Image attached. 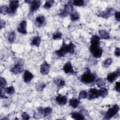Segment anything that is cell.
<instances>
[{
  "instance_id": "38",
  "label": "cell",
  "mask_w": 120,
  "mask_h": 120,
  "mask_svg": "<svg viewBox=\"0 0 120 120\" xmlns=\"http://www.w3.org/2000/svg\"><path fill=\"white\" fill-rule=\"evenodd\" d=\"M114 88L116 91H117L118 93H120V83L119 82H115Z\"/></svg>"
},
{
  "instance_id": "14",
  "label": "cell",
  "mask_w": 120,
  "mask_h": 120,
  "mask_svg": "<svg viewBox=\"0 0 120 120\" xmlns=\"http://www.w3.org/2000/svg\"><path fill=\"white\" fill-rule=\"evenodd\" d=\"M23 70L22 65L20 63L15 64L11 69V72L14 74H20Z\"/></svg>"
},
{
  "instance_id": "5",
  "label": "cell",
  "mask_w": 120,
  "mask_h": 120,
  "mask_svg": "<svg viewBox=\"0 0 120 120\" xmlns=\"http://www.w3.org/2000/svg\"><path fill=\"white\" fill-rule=\"evenodd\" d=\"M73 7L71 3V1H68L64 6L63 9L59 14V15L62 17L67 16L68 15H70L73 13Z\"/></svg>"
},
{
  "instance_id": "33",
  "label": "cell",
  "mask_w": 120,
  "mask_h": 120,
  "mask_svg": "<svg viewBox=\"0 0 120 120\" xmlns=\"http://www.w3.org/2000/svg\"><path fill=\"white\" fill-rule=\"evenodd\" d=\"M45 84L43 82H37L36 87L37 90H43V89L45 87Z\"/></svg>"
},
{
  "instance_id": "40",
  "label": "cell",
  "mask_w": 120,
  "mask_h": 120,
  "mask_svg": "<svg viewBox=\"0 0 120 120\" xmlns=\"http://www.w3.org/2000/svg\"><path fill=\"white\" fill-rule=\"evenodd\" d=\"M114 54L116 56L120 57V47H116L114 51Z\"/></svg>"
},
{
  "instance_id": "20",
  "label": "cell",
  "mask_w": 120,
  "mask_h": 120,
  "mask_svg": "<svg viewBox=\"0 0 120 120\" xmlns=\"http://www.w3.org/2000/svg\"><path fill=\"white\" fill-rule=\"evenodd\" d=\"M80 103V101L79 98H73L70 99L69 101V105L74 108H77Z\"/></svg>"
},
{
  "instance_id": "10",
  "label": "cell",
  "mask_w": 120,
  "mask_h": 120,
  "mask_svg": "<svg viewBox=\"0 0 120 120\" xmlns=\"http://www.w3.org/2000/svg\"><path fill=\"white\" fill-rule=\"evenodd\" d=\"M113 8H108L105 10L99 13L98 14V16L105 19H107L112 15V14H113Z\"/></svg>"
},
{
  "instance_id": "24",
  "label": "cell",
  "mask_w": 120,
  "mask_h": 120,
  "mask_svg": "<svg viewBox=\"0 0 120 120\" xmlns=\"http://www.w3.org/2000/svg\"><path fill=\"white\" fill-rule=\"evenodd\" d=\"M0 13L3 15L10 14V10L8 6L7 5H2L0 6Z\"/></svg>"
},
{
  "instance_id": "30",
  "label": "cell",
  "mask_w": 120,
  "mask_h": 120,
  "mask_svg": "<svg viewBox=\"0 0 120 120\" xmlns=\"http://www.w3.org/2000/svg\"><path fill=\"white\" fill-rule=\"evenodd\" d=\"M5 92L9 95H13L15 92V89L13 86H10L8 87L5 88Z\"/></svg>"
},
{
  "instance_id": "4",
  "label": "cell",
  "mask_w": 120,
  "mask_h": 120,
  "mask_svg": "<svg viewBox=\"0 0 120 120\" xmlns=\"http://www.w3.org/2000/svg\"><path fill=\"white\" fill-rule=\"evenodd\" d=\"M119 111V106L117 104L114 105L112 106L108 109L107 111L106 112L104 119L108 120L110 119L114 116H115Z\"/></svg>"
},
{
  "instance_id": "1",
  "label": "cell",
  "mask_w": 120,
  "mask_h": 120,
  "mask_svg": "<svg viewBox=\"0 0 120 120\" xmlns=\"http://www.w3.org/2000/svg\"><path fill=\"white\" fill-rule=\"evenodd\" d=\"M100 38L98 36H92L90 41V51L93 56L96 58H100L103 54V49L100 46Z\"/></svg>"
},
{
  "instance_id": "22",
  "label": "cell",
  "mask_w": 120,
  "mask_h": 120,
  "mask_svg": "<svg viewBox=\"0 0 120 120\" xmlns=\"http://www.w3.org/2000/svg\"><path fill=\"white\" fill-rule=\"evenodd\" d=\"M54 82L57 86V87L59 89L63 88L65 85V80L62 78H57L55 79Z\"/></svg>"
},
{
  "instance_id": "6",
  "label": "cell",
  "mask_w": 120,
  "mask_h": 120,
  "mask_svg": "<svg viewBox=\"0 0 120 120\" xmlns=\"http://www.w3.org/2000/svg\"><path fill=\"white\" fill-rule=\"evenodd\" d=\"M25 2L30 5V12L31 14L36 12L38 9L41 4V2L38 0H25Z\"/></svg>"
},
{
  "instance_id": "9",
  "label": "cell",
  "mask_w": 120,
  "mask_h": 120,
  "mask_svg": "<svg viewBox=\"0 0 120 120\" xmlns=\"http://www.w3.org/2000/svg\"><path fill=\"white\" fill-rule=\"evenodd\" d=\"M19 6L18 0H10L9 3V8L10 10V15L15 14Z\"/></svg>"
},
{
  "instance_id": "32",
  "label": "cell",
  "mask_w": 120,
  "mask_h": 120,
  "mask_svg": "<svg viewBox=\"0 0 120 120\" xmlns=\"http://www.w3.org/2000/svg\"><path fill=\"white\" fill-rule=\"evenodd\" d=\"M112 60L111 58H107L104 61L103 63V66L104 68H108L112 64Z\"/></svg>"
},
{
  "instance_id": "21",
  "label": "cell",
  "mask_w": 120,
  "mask_h": 120,
  "mask_svg": "<svg viewBox=\"0 0 120 120\" xmlns=\"http://www.w3.org/2000/svg\"><path fill=\"white\" fill-rule=\"evenodd\" d=\"M41 43V38L39 36H35L33 38L31 41V45L38 47Z\"/></svg>"
},
{
  "instance_id": "35",
  "label": "cell",
  "mask_w": 120,
  "mask_h": 120,
  "mask_svg": "<svg viewBox=\"0 0 120 120\" xmlns=\"http://www.w3.org/2000/svg\"><path fill=\"white\" fill-rule=\"evenodd\" d=\"M88 97V93L86 90H82L79 94L78 98L79 99H84L87 98Z\"/></svg>"
},
{
  "instance_id": "16",
  "label": "cell",
  "mask_w": 120,
  "mask_h": 120,
  "mask_svg": "<svg viewBox=\"0 0 120 120\" xmlns=\"http://www.w3.org/2000/svg\"><path fill=\"white\" fill-rule=\"evenodd\" d=\"M34 78V75L30 72L29 70H26L24 71L23 79V81L25 83H28L31 82L32 79Z\"/></svg>"
},
{
  "instance_id": "34",
  "label": "cell",
  "mask_w": 120,
  "mask_h": 120,
  "mask_svg": "<svg viewBox=\"0 0 120 120\" xmlns=\"http://www.w3.org/2000/svg\"><path fill=\"white\" fill-rule=\"evenodd\" d=\"M62 36V34L61 32L60 31H57L52 34V37L54 40H59L61 38Z\"/></svg>"
},
{
  "instance_id": "2",
  "label": "cell",
  "mask_w": 120,
  "mask_h": 120,
  "mask_svg": "<svg viewBox=\"0 0 120 120\" xmlns=\"http://www.w3.org/2000/svg\"><path fill=\"white\" fill-rule=\"evenodd\" d=\"M75 48V45L72 42H70L68 44H67L63 41L62 46L60 49L55 51V53L60 57H64L67 53H74Z\"/></svg>"
},
{
  "instance_id": "19",
  "label": "cell",
  "mask_w": 120,
  "mask_h": 120,
  "mask_svg": "<svg viewBox=\"0 0 120 120\" xmlns=\"http://www.w3.org/2000/svg\"><path fill=\"white\" fill-rule=\"evenodd\" d=\"M99 37L103 39H108L110 38L109 33L104 30H100L98 31Z\"/></svg>"
},
{
  "instance_id": "12",
  "label": "cell",
  "mask_w": 120,
  "mask_h": 120,
  "mask_svg": "<svg viewBox=\"0 0 120 120\" xmlns=\"http://www.w3.org/2000/svg\"><path fill=\"white\" fill-rule=\"evenodd\" d=\"M17 31L22 34H26L27 31V22L25 20L22 21L19 24L17 28Z\"/></svg>"
},
{
  "instance_id": "25",
  "label": "cell",
  "mask_w": 120,
  "mask_h": 120,
  "mask_svg": "<svg viewBox=\"0 0 120 120\" xmlns=\"http://www.w3.org/2000/svg\"><path fill=\"white\" fill-rule=\"evenodd\" d=\"M98 90L99 97H101L102 98H105L108 95V90L105 87L100 88V89H99Z\"/></svg>"
},
{
  "instance_id": "11",
  "label": "cell",
  "mask_w": 120,
  "mask_h": 120,
  "mask_svg": "<svg viewBox=\"0 0 120 120\" xmlns=\"http://www.w3.org/2000/svg\"><path fill=\"white\" fill-rule=\"evenodd\" d=\"M88 95L89 100L97 98L99 97V90L96 88H91L89 91Z\"/></svg>"
},
{
  "instance_id": "41",
  "label": "cell",
  "mask_w": 120,
  "mask_h": 120,
  "mask_svg": "<svg viewBox=\"0 0 120 120\" xmlns=\"http://www.w3.org/2000/svg\"><path fill=\"white\" fill-rule=\"evenodd\" d=\"M6 25V22L4 20L1 19L0 20V29H2L3 28L5 27Z\"/></svg>"
},
{
  "instance_id": "17",
  "label": "cell",
  "mask_w": 120,
  "mask_h": 120,
  "mask_svg": "<svg viewBox=\"0 0 120 120\" xmlns=\"http://www.w3.org/2000/svg\"><path fill=\"white\" fill-rule=\"evenodd\" d=\"M45 22V17L44 15H40L37 16L35 19V24L38 27L42 26Z\"/></svg>"
},
{
  "instance_id": "39",
  "label": "cell",
  "mask_w": 120,
  "mask_h": 120,
  "mask_svg": "<svg viewBox=\"0 0 120 120\" xmlns=\"http://www.w3.org/2000/svg\"><path fill=\"white\" fill-rule=\"evenodd\" d=\"M114 16L115 19L118 22H120V12L119 11H116L114 13Z\"/></svg>"
},
{
  "instance_id": "31",
  "label": "cell",
  "mask_w": 120,
  "mask_h": 120,
  "mask_svg": "<svg viewBox=\"0 0 120 120\" xmlns=\"http://www.w3.org/2000/svg\"><path fill=\"white\" fill-rule=\"evenodd\" d=\"M54 2V1L52 0H46L43 6V7L45 9H49L52 6Z\"/></svg>"
},
{
  "instance_id": "15",
  "label": "cell",
  "mask_w": 120,
  "mask_h": 120,
  "mask_svg": "<svg viewBox=\"0 0 120 120\" xmlns=\"http://www.w3.org/2000/svg\"><path fill=\"white\" fill-rule=\"evenodd\" d=\"M55 100L60 105H64L68 101V98L65 95L59 94L56 98Z\"/></svg>"
},
{
  "instance_id": "26",
  "label": "cell",
  "mask_w": 120,
  "mask_h": 120,
  "mask_svg": "<svg viewBox=\"0 0 120 120\" xmlns=\"http://www.w3.org/2000/svg\"><path fill=\"white\" fill-rule=\"evenodd\" d=\"M15 31H12L9 33L8 36V42L10 43H13L15 39Z\"/></svg>"
},
{
  "instance_id": "13",
  "label": "cell",
  "mask_w": 120,
  "mask_h": 120,
  "mask_svg": "<svg viewBox=\"0 0 120 120\" xmlns=\"http://www.w3.org/2000/svg\"><path fill=\"white\" fill-rule=\"evenodd\" d=\"M50 65L46 61H45L40 66V73L44 75H47L50 71Z\"/></svg>"
},
{
  "instance_id": "36",
  "label": "cell",
  "mask_w": 120,
  "mask_h": 120,
  "mask_svg": "<svg viewBox=\"0 0 120 120\" xmlns=\"http://www.w3.org/2000/svg\"><path fill=\"white\" fill-rule=\"evenodd\" d=\"M7 85V81L5 78L0 77V89L1 90L5 89V86Z\"/></svg>"
},
{
  "instance_id": "3",
  "label": "cell",
  "mask_w": 120,
  "mask_h": 120,
  "mask_svg": "<svg viewBox=\"0 0 120 120\" xmlns=\"http://www.w3.org/2000/svg\"><path fill=\"white\" fill-rule=\"evenodd\" d=\"M81 81L84 84H89L95 81L96 76L87 68L81 77Z\"/></svg>"
},
{
  "instance_id": "29",
  "label": "cell",
  "mask_w": 120,
  "mask_h": 120,
  "mask_svg": "<svg viewBox=\"0 0 120 120\" xmlns=\"http://www.w3.org/2000/svg\"><path fill=\"white\" fill-rule=\"evenodd\" d=\"M70 19L72 21H75L78 20L80 17V15L79 13L77 12L72 13L70 15Z\"/></svg>"
},
{
  "instance_id": "27",
  "label": "cell",
  "mask_w": 120,
  "mask_h": 120,
  "mask_svg": "<svg viewBox=\"0 0 120 120\" xmlns=\"http://www.w3.org/2000/svg\"><path fill=\"white\" fill-rule=\"evenodd\" d=\"M71 3L72 5L78 7H81L84 5L85 1L83 0H74L71 1Z\"/></svg>"
},
{
  "instance_id": "23",
  "label": "cell",
  "mask_w": 120,
  "mask_h": 120,
  "mask_svg": "<svg viewBox=\"0 0 120 120\" xmlns=\"http://www.w3.org/2000/svg\"><path fill=\"white\" fill-rule=\"evenodd\" d=\"M96 83L99 88L104 87L106 84V81L105 78H98L97 79Z\"/></svg>"
},
{
  "instance_id": "37",
  "label": "cell",
  "mask_w": 120,
  "mask_h": 120,
  "mask_svg": "<svg viewBox=\"0 0 120 120\" xmlns=\"http://www.w3.org/2000/svg\"><path fill=\"white\" fill-rule=\"evenodd\" d=\"M21 116L22 117V119H23V120H29L30 118V115L28 114V113L27 112H22V113L21 114Z\"/></svg>"
},
{
  "instance_id": "28",
  "label": "cell",
  "mask_w": 120,
  "mask_h": 120,
  "mask_svg": "<svg viewBox=\"0 0 120 120\" xmlns=\"http://www.w3.org/2000/svg\"><path fill=\"white\" fill-rule=\"evenodd\" d=\"M52 108L50 107H46L45 108H44L43 109V116L44 117H47L49 116L52 112Z\"/></svg>"
},
{
  "instance_id": "18",
  "label": "cell",
  "mask_w": 120,
  "mask_h": 120,
  "mask_svg": "<svg viewBox=\"0 0 120 120\" xmlns=\"http://www.w3.org/2000/svg\"><path fill=\"white\" fill-rule=\"evenodd\" d=\"M71 117L74 120H84L85 118L82 113L79 112H74L71 113Z\"/></svg>"
},
{
  "instance_id": "8",
  "label": "cell",
  "mask_w": 120,
  "mask_h": 120,
  "mask_svg": "<svg viewBox=\"0 0 120 120\" xmlns=\"http://www.w3.org/2000/svg\"><path fill=\"white\" fill-rule=\"evenodd\" d=\"M63 70L66 74H70L72 75H76V73L73 68L72 64L70 62H67L63 67Z\"/></svg>"
},
{
  "instance_id": "7",
  "label": "cell",
  "mask_w": 120,
  "mask_h": 120,
  "mask_svg": "<svg viewBox=\"0 0 120 120\" xmlns=\"http://www.w3.org/2000/svg\"><path fill=\"white\" fill-rule=\"evenodd\" d=\"M120 75V68H118L115 72L110 73L108 74L107 76V80L112 83Z\"/></svg>"
}]
</instances>
